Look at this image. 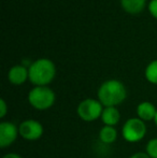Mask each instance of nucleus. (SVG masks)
<instances>
[{
    "label": "nucleus",
    "mask_w": 157,
    "mask_h": 158,
    "mask_svg": "<svg viewBox=\"0 0 157 158\" xmlns=\"http://www.w3.org/2000/svg\"><path fill=\"white\" fill-rule=\"evenodd\" d=\"M145 77L150 83L157 84V60L152 61L145 69Z\"/></svg>",
    "instance_id": "ddd939ff"
},
{
    "label": "nucleus",
    "mask_w": 157,
    "mask_h": 158,
    "mask_svg": "<svg viewBox=\"0 0 157 158\" xmlns=\"http://www.w3.org/2000/svg\"><path fill=\"white\" fill-rule=\"evenodd\" d=\"M149 9H150V12L152 13V15L157 19V0H152L150 2Z\"/></svg>",
    "instance_id": "dca6fc26"
},
{
    "label": "nucleus",
    "mask_w": 157,
    "mask_h": 158,
    "mask_svg": "<svg viewBox=\"0 0 157 158\" xmlns=\"http://www.w3.org/2000/svg\"><path fill=\"white\" fill-rule=\"evenodd\" d=\"M100 118L103 125L115 127L121 121V113L116 106H105Z\"/></svg>",
    "instance_id": "1a4fd4ad"
},
{
    "label": "nucleus",
    "mask_w": 157,
    "mask_h": 158,
    "mask_svg": "<svg viewBox=\"0 0 157 158\" xmlns=\"http://www.w3.org/2000/svg\"><path fill=\"white\" fill-rule=\"evenodd\" d=\"M29 80L36 86H46L53 81L55 77V66L50 59L42 58L38 59L30 64Z\"/></svg>",
    "instance_id": "f03ea898"
},
{
    "label": "nucleus",
    "mask_w": 157,
    "mask_h": 158,
    "mask_svg": "<svg viewBox=\"0 0 157 158\" xmlns=\"http://www.w3.org/2000/svg\"><path fill=\"white\" fill-rule=\"evenodd\" d=\"M157 112L156 106L150 101H143L137 106V115L138 118L142 119L143 122L154 121Z\"/></svg>",
    "instance_id": "6e6552de"
},
{
    "label": "nucleus",
    "mask_w": 157,
    "mask_h": 158,
    "mask_svg": "<svg viewBox=\"0 0 157 158\" xmlns=\"http://www.w3.org/2000/svg\"><path fill=\"white\" fill-rule=\"evenodd\" d=\"M116 139H118V130L115 127L103 125L99 131V140L102 143L112 144L116 141Z\"/></svg>",
    "instance_id": "9b49d317"
},
{
    "label": "nucleus",
    "mask_w": 157,
    "mask_h": 158,
    "mask_svg": "<svg viewBox=\"0 0 157 158\" xmlns=\"http://www.w3.org/2000/svg\"><path fill=\"white\" fill-rule=\"evenodd\" d=\"M129 158H151V157H150L145 152H138V153L132 154Z\"/></svg>",
    "instance_id": "f3484780"
},
{
    "label": "nucleus",
    "mask_w": 157,
    "mask_h": 158,
    "mask_svg": "<svg viewBox=\"0 0 157 158\" xmlns=\"http://www.w3.org/2000/svg\"><path fill=\"white\" fill-rule=\"evenodd\" d=\"M127 97V90L122 82L108 80L103 82L98 89V100L103 106H116Z\"/></svg>",
    "instance_id": "f257e3e1"
},
{
    "label": "nucleus",
    "mask_w": 157,
    "mask_h": 158,
    "mask_svg": "<svg viewBox=\"0 0 157 158\" xmlns=\"http://www.w3.org/2000/svg\"><path fill=\"white\" fill-rule=\"evenodd\" d=\"M8 113V106H6L4 99L0 100V118H3Z\"/></svg>",
    "instance_id": "2eb2a0df"
},
{
    "label": "nucleus",
    "mask_w": 157,
    "mask_h": 158,
    "mask_svg": "<svg viewBox=\"0 0 157 158\" xmlns=\"http://www.w3.org/2000/svg\"><path fill=\"white\" fill-rule=\"evenodd\" d=\"M9 81L14 85H21L29 79V72L24 66H14L9 71Z\"/></svg>",
    "instance_id": "9d476101"
},
{
    "label": "nucleus",
    "mask_w": 157,
    "mask_h": 158,
    "mask_svg": "<svg viewBox=\"0 0 157 158\" xmlns=\"http://www.w3.org/2000/svg\"><path fill=\"white\" fill-rule=\"evenodd\" d=\"M123 8L131 14L141 12L145 6V0H121Z\"/></svg>",
    "instance_id": "f8f14e48"
},
{
    "label": "nucleus",
    "mask_w": 157,
    "mask_h": 158,
    "mask_svg": "<svg viewBox=\"0 0 157 158\" xmlns=\"http://www.w3.org/2000/svg\"><path fill=\"white\" fill-rule=\"evenodd\" d=\"M105 106L101 104L99 100L93 99V98H87L81 101L76 109L79 117L84 122H94L96 119L100 118L101 114Z\"/></svg>",
    "instance_id": "39448f33"
},
{
    "label": "nucleus",
    "mask_w": 157,
    "mask_h": 158,
    "mask_svg": "<svg viewBox=\"0 0 157 158\" xmlns=\"http://www.w3.org/2000/svg\"><path fill=\"white\" fill-rule=\"evenodd\" d=\"M145 153L151 158H157V138H153L147 142Z\"/></svg>",
    "instance_id": "4468645a"
},
{
    "label": "nucleus",
    "mask_w": 157,
    "mask_h": 158,
    "mask_svg": "<svg viewBox=\"0 0 157 158\" xmlns=\"http://www.w3.org/2000/svg\"><path fill=\"white\" fill-rule=\"evenodd\" d=\"M19 135L27 141H36L43 135L44 128L42 124L36 119H26L19 126Z\"/></svg>",
    "instance_id": "423d86ee"
},
{
    "label": "nucleus",
    "mask_w": 157,
    "mask_h": 158,
    "mask_svg": "<svg viewBox=\"0 0 157 158\" xmlns=\"http://www.w3.org/2000/svg\"><path fill=\"white\" fill-rule=\"evenodd\" d=\"M147 124L138 117H131L124 123L122 135L124 140L129 143H137L144 139L147 135Z\"/></svg>",
    "instance_id": "20e7f679"
},
{
    "label": "nucleus",
    "mask_w": 157,
    "mask_h": 158,
    "mask_svg": "<svg viewBox=\"0 0 157 158\" xmlns=\"http://www.w3.org/2000/svg\"><path fill=\"white\" fill-rule=\"evenodd\" d=\"M154 123H155V125L157 126V112H156V115H155V118H154Z\"/></svg>",
    "instance_id": "6ab92c4d"
},
{
    "label": "nucleus",
    "mask_w": 157,
    "mask_h": 158,
    "mask_svg": "<svg viewBox=\"0 0 157 158\" xmlns=\"http://www.w3.org/2000/svg\"><path fill=\"white\" fill-rule=\"evenodd\" d=\"M19 135V127L11 122H2L0 124V146L2 148L12 145Z\"/></svg>",
    "instance_id": "0eeeda50"
},
{
    "label": "nucleus",
    "mask_w": 157,
    "mask_h": 158,
    "mask_svg": "<svg viewBox=\"0 0 157 158\" xmlns=\"http://www.w3.org/2000/svg\"><path fill=\"white\" fill-rule=\"evenodd\" d=\"M2 158H22V156L16 154V153H8V154H6Z\"/></svg>",
    "instance_id": "a211bd4d"
},
{
    "label": "nucleus",
    "mask_w": 157,
    "mask_h": 158,
    "mask_svg": "<svg viewBox=\"0 0 157 158\" xmlns=\"http://www.w3.org/2000/svg\"><path fill=\"white\" fill-rule=\"evenodd\" d=\"M55 93L48 86H35L28 94L30 106L39 111H45L55 103Z\"/></svg>",
    "instance_id": "7ed1b4c3"
}]
</instances>
